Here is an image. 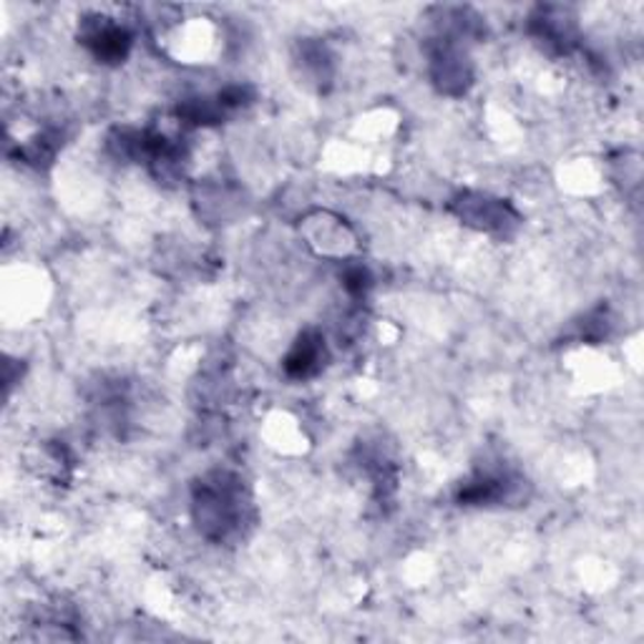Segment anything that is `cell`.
I'll list each match as a JSON object with an SVG mask.
<instances>
[{
  "label": "cell",
  "instance_id": "6da1fadb",
  "mask_svg": "<svg viewBox=\"0 0 644 644\" xmlns=\"http://www.w3.org/2000/svg\"><path fill=\"white\" fill-rule=\"evenodd\" d=\"M245 486L235 474L211 471L199 478L195 489V521L211 541H227L242 531L247 521Z\"/></svg>",
  "mask_w": 644,
  "mask_h": 644
},
{
  "label": "cell",
  "instance_id": "7a4b0ae2",
  "mask_svg": "<svg viewBox=\"0 0 644 644\" xmlns=\"http://www.w3.org/2000/svg\"><path fill=\"white\" fill-rule=\"evenodd\" d=\"M81 43L98 63H122L132 51V33L108 15H89L81 21Z\"/></svg>",
  "mask_w": 644,
  "mask_h": 644
},
{
  "label": "cell",
  "instance_id": "3957f363",
  "mask_svg": "<svg viewBox=\"0 0 644 644\" xmlns=\"http://www.w3.org/2000/svg\"><path fill=\"white\" fill-rule=\"evenodd\" d=\"M430 76L446 94H464L471 81V66L456 41L438 39V45L430 51Z\"/></svg>",
  "mask_w": 644,
  "mask_h": 644
},
{
  "label": "cell",
  "instance_id": "277c9868",
  "mask_svg": "<svg viewBox=\"0 0 644 644\" xmlns=\"http://www.w3.org/2000/svg\"><path fill=\"white\" fill-rule=\"evenodd\" d=\"M513 478L509 474L499 471H486L474 476L471 481H466L458 491V503L461 506H491L503 503L513 494Z\"/></svg>",
  "mask_w": 644,
  "mask_h": 644
},
{
  "label": "cell",
  "instance_id": "5b68a950",
  "mask_svg": "<svg viewBox=\"0 0 644 644\" xmlns=\"http://www.w3.org/2000/svg\"><path fill=\"white\" fill-rule=\"evenodd\" d=\"M322 361H325V337L318 330H305L284 357V371L290 378H310L320 371Z\"/></svg>",
  "mask_w": 644,
  "mask_h": 644
},
{
  "label": "cell",
  "instance_id": "8992f818",
  "mask_svg": "<svg viewBox=\"0 0 644 644\" xmlns=\"http://www.w3.org/2000/svg\"><path fill=\"white\" fill-rule=\"evenodd\" d=\"M461 217L468 225H476L478 229H486V232H491V229H501V227L506 229L509 225H513V219H517V215H513L503 201L489 199V197H466Z\"/></svg>",
  "mask_w": 644,
  "mask_h": 644
},
{
  "label": "cell",
  "instance_id": "52a82bcc",
  "mask_svg": "<svg viewBox=\"0 0 644 644\" xmlns=\"http://www.w3.org/2000/svg\"><path fill=\"white\" fill-rule=\"evenodd\" d=\"M343 280H345L343 284L351 294H363L367 288H371V274H367L365 267H351Z\"/></svg>",
  "mask_w": 644,
  "mask_h": 644
}]
</instances>
